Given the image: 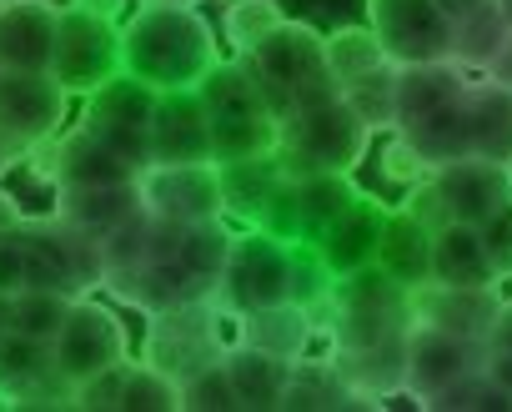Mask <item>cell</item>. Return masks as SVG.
I'll list each match as a JSON object with an SVG mask.
<instances>
[{
	"label": "cell",
	"mask_w": 512,
	"mask_h": 412,
	"mask_svg": "<svg viewBox=\"0 0 512 412\" xmlns=\"http://www.w3.org/2000/svg\"><path fill=\"white\" fill-rule=\"evenodd\" d=\"M226 247H231V222L176 227L141 212L136 222H126L101 242L106 257L101 292H111L121 307H136L141 317L211 302L226 267Z\"/></svg>",
	"instance_id": "obj_1"
},
{
	"label": "cell",
	"mask_w": 512,
	"mask_h": 412,
	"mask_svg": "<svg viewBox=\"0 0 512 412\" xmlns=\"http://www.w3.org/2000/svg\"><path fill=\"white\" fill-rule=\"evenodd\" d=\"M221 61V41L201 6H141L121 21V71L151 91H196Z\"/></svg>",
	"instance_id": "obj_2"
},
{
	"label": "cell",
	"mask_w": 512,
	"mask_h": 412,
	"mask_svg": "<svg viewBox=\"0 0 512 412\" xmlns=\"http://www.w3.org/2000/svg\"><path fill=\"white\" fill-rule=\"evenodd\" d=\"M196 96L206 101L211 116V151L216 166L226 161H251V156H277V136H282V116L272 111L267 91L256 86V76L246 71L241 56H221L206 81L196 86Z\"/></svg>",
	"instance_id": "obj_3"
},
{
	"label": "cell",
	"mask_w": 512,
	"mask_h": 412,
	"mask_svg": "<svg viewBox=\"0 0 512 412\" xmlns=\"http://www.w3.org/2000/svg\"><path fill=\"white\" fill-rule=\"evenodd\" d=\"M372 151V131L367 121L347 106L342 91L307 101L297 111L282 116V136H277V161L287 176H317V171H342L352 176Z\"/></svg>",
	"instance_id": "obj_4"
},
{
	"label": "cell",
	"mask_w": 512,
	"mask_h": 412,
	"mask_svg": "<svg viewBox=\"0 0 512 412\" xmlns=\"http://www.w3.org/2000/svg\"><path fill=\"white\" fill-rule=\"evenodd\" d=\"M241 61L256 76V86L267 91V101H272L277 116L342 91L332 81V66H327V36L317 26H307V21H282L262 46L246 51Z\"/></svg>",
	"instance_id": "obj_5"
},
{
	"label": "cell",
	"mask_w": 512,
	"mask_h": 412,
	"mask_svg": "<svg viewBox=\"0 0 512 412\" xmlns=\"http://www.w3.org/2000/svg\"><path fill=\"white\" fill-rule=\"evenodd\" d=\"M412 292L402 282H392L377 262L362 272L337 277L332 287V312H327V352H347V347H372V342H392L412 332Z\"/></svg>",
	"instance_id": "obj_6"
},
{
	"label": "cell",
	"mask_w": 512,
	"mask_h": 412,
	"mask_svg": "<svg viewBox=\"0 0 512 412\" xmlns=\"http://www.w3.org/2000/svg\"><path fill=\"white\" fill-rule=\"evenodd\" d=\"M292 297H297V242H282L262 227H236L216 282V302L231 317H246Z\"/></svg>",
	"instance_id": "obj_7"
},
{
	"label": "cell",
	"mask_w": 512,
	"mask_h": 412,
	"mask_svg": "<svg viewBox=\"0 0 512 412\" xmlns=\"http://www.w3.org/2000/svg\"><path fill=\"white\" fill-rule=\"evenodd\" d=\"M21 242H26V287H51L66 297L101 292L106 257H101V242L91 232L46 212V217H26Z\"/></svg>",
	"instance_id": "obj_8"
},
{
	"label": "cell",
	"mask_w": 512,
	"mask_h": 412,
	"mask_svg": "<svg viewBox=\"0 0 512 412\" xmlns=\"http://www.w3.org/2000/svg\"><path fill=\"white\" fill-rule=\"evenodd\" d=\"M236 342V317L211 297V302H191V307H171L146 317V342L141 357L161 372H171L176 382H186L196 367L226 357V347Z\"/></svg>",
	"instance_id": "obj_9"
},
{
	"label": "cell",
	"mask_w": 512,
	"mask_h": 412,
	"mask_svg": "<svg viewBox=\"0 0 512 412\" xmlns=\"http://www.w3.org/2000/svg\"><path fill=\"white\" fill-rule=\"evenodd\" d=\"M362 196V186L342 171H317V176H282V186L272 191L267 212H262V232L282 237V242H317L347 206Z\"/></svg>",
	"instance_id": "obj_10"
},
{
	"label": "cell",
	"mask_w": 512,
	"mask_h": 412,
	"mask_svg": "<svg viewBox=\"0 0 512 412\" xmlns=\"http://www.w3.org/2000/svg\"><path fill=\"white\" fill-rule=\"evenodd\" d=\"M121 71V26L101 21L91 11L66 6L61 11V31H56V56H51V76L71 91V96H91L96 86H106Z\"/></svg>",
	"instance_id": "obj_11"
},
{
	"label": "cell",
	"mask_w": 512,
	"mask_h": 412,
	"mask_svg": "<svg viewBox=\"0 0 512 412\" xmlns=\"http://www.w3.org/2000/svg\"><path fill=\"white\" fill-rule=\"evenodd\" d=\"M367 26L392 66L452 61V16L437 0H367Z\"/></svg>",
	"instance_id": "obj_12"
},
{
	"label": "cell",
	"mask_w": 512,
	"mask_h": 412,
	"mask_svg": "<svg viewBox=\"0 0 512 412\" xmlns=\"http://www.w3.org/2000/svg\"><path fill=\"white\" fill-rule=\"evenodd\" d=\"M71 111V91L51 71H6L0 76V131H6L21 151V161L56 141Z\"/></svg>",
	"instance_id": "obj_13"
},
{
	"label": "cell",
	"mask_w": 512,
	"mask_h": 412,
	"mask_svg": "<svg viewBox=\"0 0 512 412\" xmlns=\"http://www.w3.org/2000/svg\"><path fill=\"white\" fill-rule=\"evenodd\" d=\"M156 101H161V91H151V86H146L141 76H131V71H116L106 86H96V91L86 96L81 121L146 171V166H151V146H146V141H151Z\"/></svg>",
	"instance_id": "obj_14"
},
{
	"label": "cell",
	"mask_w": 512,
	"mask_h": 412,
	"mask_svg": "<svg viewBox=\"0 0 512 412\" xmlns=\"http://www.w3.org/2000/svg\"><path fill=\"white\" fill-rule=\"evenodd\" d=\"M477 367H487V342H472V337H457V332L412 322V332H407V382H402V397L417 402V407H437V397L452 382H462L467 372H477Z\"/></svg>",
	"instance_id": "obj_15"
},
{
	"label": "cell",
	"mask_w": 512,
	"mask_h": 412,
	"mask_svg": "<svg viewBox=\"0 0 512 412\" xmlns=\"http://www.w3.org/2000/svg\"><path fill=\"white\" fill-rule=\"evenodd\" d=\"M51 352H56V367L81 387V382H91L96 372H106V367H116L121 357H131V342H126L121 317H116L106 302L76 297L71 312H66V322H61V332H56V342H51Z\"/></svg>",
	"instance_id": "obj_16"
},
{
	"label": "cell",
	"mask_w": 512,
	"mask_h": 412,
	"mask_svg": "<svg viewBox=\"0 0 512 412\" xmlns=\"http://www.w3.org/2000/svg\"><path fill=\"white\" fill-rule=\"evenodd\" d=\"M146 212L176 227L196 222H226V196H221V166L216 161H186V166H146L141 171Z\"/></svg>",
	"instance_id": "obj_17"
},
{
	"label": "cell",
	"mask_w": 512,
	"mask_h": 412,
	"mask_svg": "<svg viewBox=\"0 0 512 412\" xmlns=\"http://www.w3.org/2000/svg\"><path fill=\"white\" fill-rule=\"evenodd\" d=\"M26 161L41 166L36 176L51 181V186H106V181H136L141 176V166L131 156H121L106 136H96L86 121H76L56 141L36 146Z\"/></svg>",
	"instance_id": "obj_18"
},
{
	"label": "cell",
	"mask_w": 512,
	"mask_h": 412,
	"mask_svg": "<svg viewBox=\"0 0 512 412\" xmlns=\"http://www.w3.org/2000/svg\"><path fill=\"white\" fill-rule=\"evenodd\" d=\"M0 392L16 407H76V382L56 367L51 342L16 327L0 332Z\"/></svg>",
	"instance_id": "obj_19"
},
{
	"label": "cell",
	"mask_w": 512,
	"mask_h": 412,
	"mask_svg": "<svg viewBox=\"0 0 512 412\" xmlns=\"http://www.w3.org/2000/svg\"><path fill=\"white\" fill-rule=\"evenodd\" d=\"M432 186L442 191V206L452 222H467V227H482L497 206L512 196V171L487 161V156H457L447 166L432 171Z\"/></svg>",
	"instance_id": "obj_20"
},
{
	"label": "cell",
	"mask_w": 512,
	"mask_h": 412,
	"mask_svg": "<svg viewBox=\"0 0 512 412\" xmlns=\"http://www.w3.org/2000/svg\"><path fill=\"white\" fill-rule=\"evenodd\" d=\"M151 166H186V161H216L211 151V116L196 91H161L151 116Z\"/></svg>",
	"instance_id": "obj_21"
},
{
	"label": "cell",
	"mask_w": 512,
	"mask_h": 412,
	"mask_svg": "<svg viewBox=\"0 0 512 412\" xmlns=\"http://www.w3.org/2000/svg\"><path fill=\"white\" fill-rule=\"evenodd\" d=\"M51 212L81 232H91L96 242H106L111 232H121L126 222H136L146 212L141 196V176L136 181H106V186H56Z\"/></svg>",
	"instance_id": "obj_22"
},
{
	"label": "cell",
	"mask_w": 512,
	"mask_h": 412,
	"mask_svg": "<svg viewBox=\"0 0 512 412\" xmlns=\"http://www.w3.org/2000/svg\"><path fill=\"white\" fill-rule=\"evenodd\" d=\"M61 11L66 6H56V0H6V11H0V66L51 71Z\"/></svg>",
	"instance_id": "obj_23"
},
{
	"label": "cell",
	"mask_w": 512,
	"mask_h": 412,
	"mask_svg": "<svg viewBox=\"0 0 512 412\" xmlns=\"http://www.w3.org/2000/svg\"><path fill=\"white\" fill-rule=\"evenodd\" d=\"M387 212H392L387 201H377L372 191H362V196L347 206V212H342V217H337V222L312 242L332 277H347V272H362V267H372V262H377Z\"/></svg>",
	"instance_id": "obj_24"
},
{
	"label": "cell",
	"mask_w": 512,
	"mask_h": 412,
	"mask_svg": "<svg viewBox=\"0 0 512 412\" xmlns=\"http://www.w3.org/2000/svg\"><path fill=\"white\" fill-rule=\"evenodd\" d=\"M497 307H502V287H442V282H427V287L412 292V317L417 322L457 332V337H472V342H487V332L497 322Z\"/></svg>",
	"instance_id": "obj_25"
},
{
	"label": "cell",
	"mask_w": 512,
	"mask_h": 412,
	"mask_svg": "<svg viewBox=\"0 0 512 412\" xmlns=\"http://www.w3.org/2000/svg\"><path fill=\"white\" fill-rule=\"evenodd\" d=\"M472 76L457 61H427V66H397V131L442 116L467 101Z\"/></svg>",
	"instance_id": "obj_26"
},
{
	"label": "cell",
	"mask_w": 512,
	"mask_h": 412,
	"mask_svg": "<svg viewBox=\"0 0 512 412\" xmlns=\"http://www.w3.org/2000/svg\"><path fill=\"white\" fill-rule=\"evenodd\" d=\"M231 392L241 402V412H282L287 402V382H292V362L267 352V347H251V342H231L221 357Z\"/></svg>",
	"instance_id": "obj_27"
},
{
	"label": "cell",
	"mask_w": 512,
	"mask_h": 412,
	"mask_svg": "<svg viewBox=\"0 0 512 412\" xmlns=\"http://www.w3.org/2000/svg\"><path fill=\"white\" fill-rule=\"evenodd\" d=\"M342 407H382L377 397L357 392L342 367L332 362V352H307L292 362V382H287V402L282 412H342Z\"/></svg>",
	"instance_id": "obj_28"
},
{
	"label": "cell",
	"mask_w": 512,
	"mask_h": 412,
	"mask_svg": "<svg viewBox=\"0 0 512 412\" xmlns=\"http://www.w3.org/2000/svg\"><path fill=\"white\" fill-rule=\"evenodd\" d=\"M467 151L512 171V91L487 76L467 86Z\"/></svg>",
	"instance_id": "obj_29"
},
{
	"label": "cell",
	"mask_w": 512,
	"mask_h": 412,
	"mask_svg": "<svg viewBox=\"0 0 512 412\" xmlns=\"http://www.w3.org/2000/svg\"><path fill=\"white\" fill-rule=\"evenodd\" d=\"M322 337L317 317L302 307V302H277V307H262V312H246L236 317V342H251V347H267L287 362L307 357L312 342Z\"/></svg>",
	"instance_id": "obj_30"
},
{
	"label": "cell",
	"mask_w": 512,
	"mask_h": 412,
	"mask_svg": "<svg viewBox=\"0 0 512 412\" xmlns=\"http://www.w3.org/2000/svg\"><path fill=\"white\" fill-rule=\"evenodd\" d=\"M432 282H442V287H502L477 227L447 222L442 232H432Z\"/></svg>",
	"instance_id": "obj_31"
},
{
	"label": "cell",
	"mask_w": 512,
	"mask_h": 412,
	"mask_svg": "<svg viewBox=\"0 0 512 412\" xmlns=\"http://www.w3.org/2000/svg\"><path fill=\"white\" fill-rule=\"evenodd\" d=\"M377 267H382L392 282H402L407 292H417V287L432 282V232H427L412 212H402V206H392V212H387L382 247H377Z\"/></svg>",
	"instance_id": "obj_32"
},
{
	"label": "cell",
	"mask_w": 512,
	"mask_h": 412,
	"mask_svg": "<svg viewBox=\"0 0 512 412\" xmlns=\"http://www.w3.org/2000/svg\"><path fill=\"white\" fill-rule=\"evenodd\" d=\"M282 161L277 156H251V161H226L221 166V196H226V222L256 227L267 212L272 191L282 186Z\"/></svg>",
	"instance_id": "obj_33"
},
{
	"label": "cell",
	"mask_w": 512,
	"mask_h": 412,
	"mask_svg": "<svg viewBox=\"0 0 512 412\" xmlns=\"http://www.w3.org/2000/svg\"><path fill=\"white\" fill-rule=\"evenodd\" d=\"M116 412H181V382L171 372L151 367L146 357H126Z\"/></svg>",
	"instance_id": "obj_34"
},
{
	"label": "cell",
	"mask_w": 512,
	"mask_h": 412,
	"mask_svg": "<svg viewBox=\"0 0 512 412\" xmlns=\"http://www.w3.org/2000/svg\"><path fill=\"white\" fill-rule=\"evenodd\" d=\"M502 41H507V21L497 16V6H487V11H472V16L452 21V61H457L467 76H482Z\"/></svg>",
	"instance_id": "obj_35"
},
{
	"label": "cell",
	"mask_w": 512,
	"mask_h": 412,
	"mask_svg": "<svg viewBox=\"0 0 512 412\" xmlns=\"http://www.w3.org/2000/svg\"><path fill=\"white\" fill-rule=\"evenodd\" d=\"M327 66H332L337 86H352V81L372 76L377 66H387V51H382L372 26H342L327 36Z\"/></svg>",
	"instance_id": "obj_36"
},
{
	"label": "cell",
	"mask_w": 512,
	"mask_h": 412,
	"mask_svg": "<svg viewBox=\"0 0 512 412\" xmlns=\"http://www.w3.org/2000/svg\"><path fill=\"white\" fill-rule=\"evenodd\" d=\"M342 96H347V106L367 121L372 136H392V131H397V66H392V61L377 66L372 76L342 86Z\"/></svg>",
	"instance_id": "obj_37"
},
{
	"label": "cell",
	"mask_w": 512,
	"mask_h": 412,
	"mask_svg": "<svg viewBox=\"0 0 512 412\" xmlns=\"http://www.w3.org/2000/svg\"><path fill=\"white\" fill-rule=\"evenodd\" d=\"M282 21H287V11L277 6V0H226V11H221V36H226L231 56H246V51L262 46Z\"/></svg>",
	"instance_id": "obj_38"
},
{
	"label": "cell",
	"mask_w": 512,
	"mask_h": 412,
	"mask_svg": "<svg viewBox=\"0 0 512 412\" xmlns=\"http://www.w3.org/2000/svg\"><path fill=\"white\" fill-rule=\"evenodd\" d=\"M71 302H76V297L51 292V287H21V292L11 297V322H6V327H16V332H26V337H41V342H56V332H61Z\"/></svg>",
	"instance_id": "obj_39"
},
{
	"label": "cell",
	"mask_w": 512,
	"mask_h": 412,
	"mask_svg": "<svg viewBox=\"0 0 512 412\" xmlns=\"http://www.w3.org/2000/svg\"><path fill=\"white\" fill-rule=\"evenodd\" d=\"M181 412H241L221 357L206 362V367H196V372L181 382Z\"/></svg>",
	"instance_id": "obj_40"
},
{
	"label": "cell",
	"mask_w": 512,
	"mask_h": 412,
	"mask_svg": "<svg viewBox=\"0 0 512 412\" xmlns=\"http://www.w3.org/2000/svg\"><path fill=\"white\" fill-rule=\"evenodd\" d=\"M437 412H512V402L497 387V377L487 367H477V372H467L462 382H452L437 397Z\"/></svg>",
	"instance_id": "obj_41"
},
{
	"label": "cell",
	"mask_w": 512,
	"mask_h": 412,
	"mask_svg": "<svg viewBox=\"0 0 512 412\" xmlns=\"http://www.w3.org/2000/svg\"><path fill=\"white\" fill-rule=\"evenodd\" d=\"M477 232H482V247H487V257H492V272H497L502 282H512V196L497 206V212H492Z\"/></svg>",
	"instance_id": "obj_42"
},
{
	"label": "cell",
	"mask_w": 512,
	"mask_h": 412,
	"mask_svg": "<svg viewBox=\"0 0 512 412\" xmlns=\"http://www.w3.org/2000/svg\"><path fill=\"white\" fill-rule=\"evenodd\" d=\"M402 212H412L427 232H442L452 217H447V206H442V191L432 186V171L422 176V181H412L407 186V196H402Z\"/></svg>",
	"instance_id": "obj_43"
},
{
	"label": "cell",
	"mask_w": 512,
	"mask_h": 412,
	"mask_svg": "<svg viewBox=\"0 0 512 412\" xmlns=\"http://www.w3.org/2000/svg\"><path fill=\"white\" fill-rule=\"evenodd\" d=\"M427 171H432V166H427V161H422V156H417V151L392 131V136H387V146H382V176H387V181L412 186V181H422Z\"/></svg>",
	"instance_id": "obj_44"
},
{
	"label": "cell",
	"mask_w": 512,
	"mask_h": 412,
	"mask_svg": "<svg viewBox=\"0 0 512 412\" xmlns=\"http://www.w3.org/2000/svg\"><path fill=\"white\" fill-rule=\"evenodd\" d=\"M26 287V242L21 232L0 237V297H16Z\"/></svg>",
	"instance_id": "obj_45"
},
{
	"label": "cell",
	"mask_w": 512,
	"mask_h": 412,
	"mask_svg": "<svg viewBox=\"0 0 512 412\" xmlns=\"http://www.w3.org/2000/svg\"><path fill=\"white\" fill-rule=\"evenodd\" d=\"M487 347L492 352H512V297L502 292V307H497V322L487 332Z\"/></svg>",
	"instance_id": "obj_46"
},
{
	"label": "cell",
	"mask_w": 512,
	"mask_h": 412,
	"mask_svg": "<svg viewBox=\"0 0 512 412\" xmlns=\"http://www.w3.org/2000/svg\"><path fill=\"white\" fill-rule=\"evenodd\" d=\"M26 217H31L26 206H21V201H16V196L6 191V186H0V237H11V232H21V227H26Z\"/></svg>",
	"instance_id": "obj_47"
},
{
	"label": "cell",
	"mask_w": 512,
	"mask_h": 412,
	"mask_svg": "<svg viewBox=\"0 0 512 412\" xmlns=\"http://www.w3.org/2000/svg\"><path fill=\"white\" fill-rule=\"evenodd\" d=\"M487 81H497V86H507L512 91V31H507V41L497 46V56L487 61V71H482Z\"/></svg>",
	"instance_id": "obj_48"
},
{
	"label": "cell",
	"mask_w": 512,
	"mask_h": 412,
	"mask_svg": "<svg viewBox=\"0 0 512 412\" xmlns=\"http://www.w3.org/2000/svg\"><path fill=\"white\" fill-rule=\"evenodd\" d=\"M76 11H91V16H101V21H126V0H71Z\"/></svg>",
	"instance_id": "obj_49"
},
{
	"label": "cell",
	"mask_w": 512,
	"mask_h": 412,
	"mask_svg": "<svg viewBox=\"0 0 512 412\" xmlns=\"http://www.w3.org/2000/svg\"><path fill=\"white\" fill-rule=\"evenodd\" d=\"M487 372L497 377V387H502L507 402H512V352H492V347H487Z\"/></svg>",
	"instance_id": "obj_50"
},
{
	"label": "cell",
	"mask_w": 512,
	"mask_h": 412,
	"mask_svg": "<svg viewBox=\"0 0 512 412\" xmlns=\"http://www.w3.org/2000/svg\"><path fill=\"white\" fill-rule=\"evenodd\" d=\"M437 6H442L452 21H462V16H472V11H487L492 0H437Z\"/></svg>",
	"instance_id": "obj_51"
},
{
	"label": "cell",
	"mask_w": 512,
	"mask_h": 412,
	"mask_svg": "<svg viewBox=\"0 0 512 412\" xmlns=\"http://www.w3.org/2000/svg\"><path fill=\"white\" fill-rule=\"evenodd\" d=\"M16 161H21V151H16V141H11L6 131H0V176H6V171H11Z\"/></svg>",
	"instance_id": "obj_52"
},
{
	"label": "cell",
	"mask_w": 512,
	"mask_h": 412,
	"mask_svg": "<svg viewBox=\"0 0 512 412\" xmlns=\"http://www.w3.org/2000/svg\"><path fill=\"white\" fill-rule=\"evenodd\" d=\"M492 6H497V16L507 21V31H512V0H492Z\"/></svg>",
	"instance_id": "obj_53"
},
{
	"label": "cell",
	"mask_w": 512,
	"mask_h": 412,
	"mask_svg": "<svg viewBox=\"0 0 512 412\" xmlns=\"http://www.w3.org/2000/svg\"><path fill=\"white\" fill-rule=\"evenodd\" d=\"M151 6H201V0H151Z\"/></svg>",
	"instance_id": "obj_54"
},
{
	"label": "cell",
	"mask_w": 512,
	"mask_h": 412,
	"mask_svg": "<svg viewBox=\"0 0 512 412\" xmlns=\"http://www.w3.org/2000/svg\"><path fill=\"white\" fill-rule=\"evenodd\" d=\"M0 11H6V0H0Z\"/></svg>",
	"instance_id": "obj_55"
},
{
	"label": "cell",
	"mask_w": 512,
	"mask_h": 412,
	"mask_svg": "<svg viewBox=\"0 0 512 412\" xmlns=\"http://www.w3.org/2000/svg\"><path fill=\"white\" fill-rule=\"evenodd\" d=\"M0 76H6V66H0Z\"/></svg>",
	"instance_id": "obj_56"
},
{
	"label": "cell",
	"mask_w": 512,
	"mask_h": 412,
	"mask_svg": "<svg viewBox=\"0 0 512 412\" xmlns=\"http://www.w3.org/2000/svg\"><path fill=\"white\" fill-rule=\"evenodd\" d=\"M221 6H226V0H221Z\"/></svg>",
	"instance_id": "obj_57"
}]
</instances>
